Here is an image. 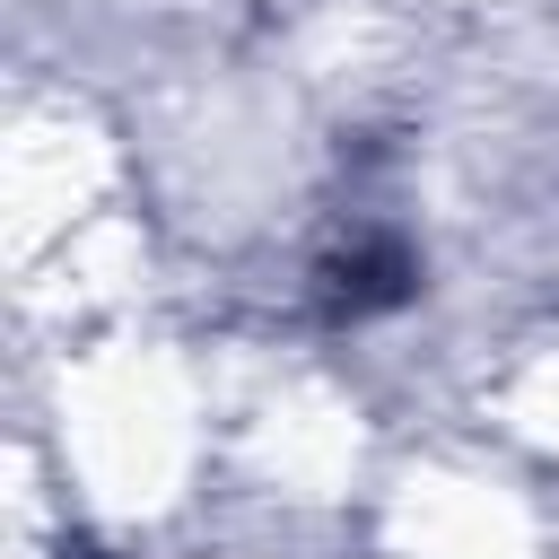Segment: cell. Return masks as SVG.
Here are the masks:
<instances>
[{
  "instance_id": "cell-1",
  "label": "cell",
  "mask_w": 559,
  "mask_h": 559,
  "mask_svg": "<svg viewBox=\"0 0 559 559\" xmlns=\"http://www.w3.org/2000/svg\"><path fill=\"white\" fill-rule=\"evenodd\" d=\"M411 280H419V262H411L402 236H358V245L323 271V314H332V323H376V314H393V306L411 297Z\"/></svg>"
}]
</instances>
